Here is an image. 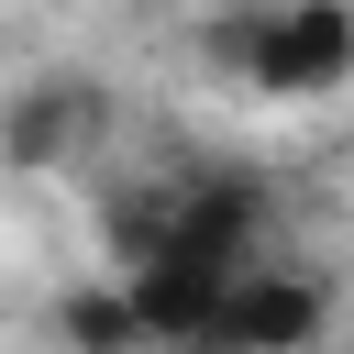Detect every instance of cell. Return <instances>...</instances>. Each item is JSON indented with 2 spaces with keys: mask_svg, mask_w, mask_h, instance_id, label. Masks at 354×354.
Listing matches in <instances>:
<instances>
[{
  "mask_svg": "<svg viewBox=\"0 0 354 354\" xmlns=\"http://www.w3.org/2000/svg\"><path fill=\"white\" fill-rule=\"evenodd\" d=\"M210 55L243 66V88H266V100L354 88V0H277V11H232V22H210Z\"/></svg>",
  "mask_w": 354,
  "mask_h": 354,
  "instance_id": "obj_1",
  "label": "cell"
},
{
  "mask_svg": "<svg viewBox=\"0 0 354 354\" xmlns=\"http://www.w3.org/2000/svg\"><path fill=\"white\" fill-rule=\"evenodd\" d=\"M332 332V277H310V266H243L232 288H221V310L199 321V343L188 354H310Z\"/></svg>",
  "mask_w": 354,
  "mask_h": 354,
  "instance_id": "obj_2",
  "label": "cell"
},
{
  "mask_svg": "<svg viewBox=\"0 0 354 354\" xmlns=\"http://www.w3.org/2000/svg\"><path fill=\"white\" fill-rule=\"evenodd\" d=\"M111 133V88L100 77H33L0 100V166L11 177H66L88 166V144Z\"/></svg>",
  "mask_w": 354,
  "mask_h": 354,
  "instance_id": "obj_3",
  "label": "cell"
},
{
  "mask_svg": "<svg viewBox=\"0 0 354 354\" xmlns=\"http://www.w3.org/2000/svg\"><path fill=\"white\" fill-rule=\"evenodd\" d=\"M232 277H243V266L199 254V243H188L177 221H166V232H155V243H144V254L122 266V288H133V310H144L155 354H188V343H199V321L221 310V288H232Z\"/></svg>",
  "mask_w": 354,
  "mask_h": 354,
  "instance_id": "obj_4",
  "label": "cell"
},
{
  "mask_svg": "<svg viewBox=\"0 0 354 354\" xmlns=\"http://www.w3.org/2000/svg\"><path fill=\"white\" fill-rule=\"evenodd\" d=\"M177 232L221 266H254L266 232H277V188L243 177V166H199V177H177Z\"/></svg>",
  "mask_w": 354,
  "mask_h": 354,
  "instance_id": "obj_5",
  "label": "cell"
},
{
  "mask_svg": "<svg viewBox=\"0 0 354 354\" xmlns=\"http://www.w3.org/2000/svg\"><path fill=\"white\" fill-rule=\"evenodd\" d=\"M55 343L66 354H155V332H144V310H133V288L122 277H77L66 299H55Z\"/></svg>",
  "mask_w": 354,
  "mask_h": 354,
  "instance_id": "obj_6",
  "label": "cell"
},
{
  "mask_svg": "<svg viewBox=\"0 0 354 354\" xmlns=\"http://www.w3.org/2000/svg\"><path fill=\"white\" fill-rule=\"evenodd\" d=\"M343 177H354V144H343Z\"/></svg>",
  "mask_w": 354,
  "mask_h": 354,
  "instance_id": "obj_7",
  "label": "cell"
}]
</instances>
